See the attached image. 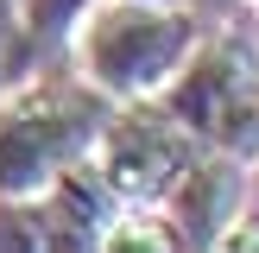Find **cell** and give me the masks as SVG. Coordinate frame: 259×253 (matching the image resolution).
Returning a JSON list of instances; mask_svg holds the SVG:
<instances>
[{
    "instance_id": "6da1fadb",
    "label": "cell",
    "mask_w": 259,
    "mask_h": 253,
    "mask_svg": "<svg viewBox=\"0 0 259 253\" xmlns=\"http://www.w3.org/2000/svg\"><path fill=\"white\" fill-rule=\"evenodd\" d=\"M114 101L76 70H32L0 89V196H38L63 164L89 158Z\"/></svg>"
},
{
    "instance_id": "7a4b0ae2",
    "label": "cell",
    "mask_w": 259,
    "mask_h": 253,
    "mask_svg": "<svg viewBox=\"0 0 259 253\" xmlns=\"http://www.w3.org/2000/svg\"><path fill=\"white\" fill-rule=\"evenodd\" d=\"M196 38H202L196 7H177V0H95L76 19L70 51H76V76H89L108 101H139V95H158L177 76V63L196 51Z\"/></svg>"
},
{
    "instance_id": "3957f363",
    "label": "cell",
    "mask_w": 259,
    "mask_h": 253,
    "mask_svg": "<svg viewBox=\"0 0 259 253\" xmlns=\"http://www.w3.org/2000/svg\"><path fill=\"white\" fill-rule=\"evenodd\" d=\"M253 89H259V38L240 25H222V32L196 38V51L177 63V76L158 89V101L196 133V146H222L240 158Z\"/></svg>"
},
{
    "instance_id": "277c9868",
    "label": "cell",
    "mask_w": 259,
    "mask_h": 253,
    "mask_svg": "<svg viewBox=\"0 0 259 253\" xmlns=\"http://www.w3.org/2000/svg\"><path fill=\"white\" fill-rule=\"evenodd\" d=\"M196 152H202L196 133L158 95H139V101H114V114L101 120L95 146H89V164L108 177L120 202H158Z\"/></svg>"
},
{
    "instance_id": "5b68a950",
    "label": "cell",
    "mask_w": 259,
    "mask_h": 253,
    "mask_svg": "<svg viewBox=\"0 0 259 253\" xmlns=\"http://www.w3.org/2000/svg\"><path fill=\"white\" fill-rule=\"evenodd\" d=\"M247 171L253 164L234 158V152H222V146H202L196 158L177 171V184L158 196L177 247H222L228 222L247 209Z\"/></svg>"
},
{
    "instance_id": "8992f818",
    "label": "cell",
    "mask_w": 259,
    "mask_h": 253,
    "mask_svg": "<svg viewBox=\"0 0 259 253\" xmlns=\"http://www.w3.org/2000/svg\"><path fill=\"white\" fill-rule=\"evenodd\" d=\"M38 209H45V228H51V253H89V247H101V234L114 228V215L126 202L108 190V177L89 158H76L38 190Z\"/></svg>"
},
{
    "instance_id": "52a82bcc",
    "label": "cell",
    "mask_w": 259,
    "mask_h": 253,
    "mask_svg": "<svg viewBox=\"0 0 259 253\" xmlns=\"http://www.w3.org/2000/svg\"><path fill=\"white\" fill-rule=\"evenodd\" d=\"M89 7L95 0H19V57H25V70H45L57 51H70V32Z\"/></svg>"
},
{
    "instance_id": "ba28073f",
    "label": "cell",
    "mask_w": 259,
    "mask_h": 253,
    "mask_svg": "<svg viewBox=\"0 0 259 253\" xmlns=\"http://www.w3.org/2000/svg\"><path fill=\"white\" fill-rule=\"evenodd\" d=\"M0 253H51L38 196H0Z\"/></svg>"
},
{
    "instance_id": "9c48e42d",
    "label": "cell",
    "mask_w": 259,
    "mask_h": 253,
    "mask_svg": "<svg viewBox=\"0 0 259 253\" xmlns=\"http://www.w3.org/2000/svg\"><path fill=\"white\" fill-rule=\"evenodd\" d=\"M19 76H32L19 57V0H0V89H13Z\"/></svg>"
},
{
    "instance_id": "30bf717a",
    "label": "cell",
    "mask_w": 259,
    "mask_h": 253,
    "mask_svg": "<svg viewBox=\"0 0 259 253\" xmlns=\"http://www.w3.org/2000/svg\"><path fill=\"white\" fill-rule=\"evenodd\" d=\"M222 247H228V253H259V215H253V209H240L234 222H228Z\"/></svg>"
},
{
    "instance_id": "8fae6325",
    "label": "cell",
    "mask_w": 259,
    "mask_h": 253,
    "mask_svg": "<svg viewBox=\"0 0 259 253\" xmlns=\"http://www.w3.org/2000/svg\"><path fill=\"white\" fill-rule=\"evenodd\" d=\"M240 158L259 164V89H253V114H247V133H240Z\"/></svg>"
},
{
    "instance_id": "7c38bea8",
    "label": "cell",
    "mask_w": 259,
    "mask_h": 253,
    "mask_svg": "<svg viewBox=\"0 0 259 253\" xmlns=\"http://www.w3.org/2000/svg\"><path fill=\"white\" fill-rule=\"evenodd\" d=\"M177 7H196V13H202V7H209V0H177Z\"/></svg>"
}]
</instances>
